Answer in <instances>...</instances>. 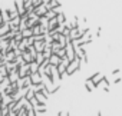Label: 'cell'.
<instances>
[{
    "mask_svg": "<svg viewBox=\"0 0 122 116\" xmlns=\"http://www.w3.org/2000/svg\"><path fill=\"white\" fill-rule=\"evenodd\" d=\"M29 76H30L32 85H40V83L43 82V76H42L39 72H36V73H30Z\"/></svg>",
    "mask_w": 122,
    "mask_h": 116,
    "instance_id": "cell-3",
    "label": "cell"
},
{
    "mask_svg": "<svg viewBox=\"0 0 122 116\" xmlns=\"http://www.w3.org/2000/svg\"><path fill=\"white\" fill-rule=\"evenodd\" d=\"M13 39H15V40H16V42H20V40H22V39H23V36H22V32H20V30H17V32H16V34H15V37H13Z\"/></svg>",
    "mask_w": 122,
    "mask_h": 116,
    "instance_id": "cell-24",
    "label": "cell"
},
{
    "mask_svg": "<svg viewBox=\"0 0 122 116\" xmlns=\"http://www.w3.org/2000/svg\"><path fill=\"white\" fill-rule=\"evenodd\" d=\"M35 97L37 99V102H39V103H42V105H46V100H47V97H46V96H45V95H43L40 90H36V92H35Z\"/></svg>",
    "mask_w": 122,
    "mask_h": 116,
    "instance_id": "cell-8",
    "label": "cell"
},
{
    "mask_svg": "<svg viewBox=\"0 0 122 116\" xmlns=\"http://www.w3.org/2000/svg\"><path fill=\"white\" fill-rule=\"evenodd\" d=\"M65 52H66V59L69 60V62H72L75 57H76V53H75V47H73V44H72V42L71 43H68L66 46H65Z\"/></svg>",
    "mask_w": 122,
    "mask_h": 116,
    "instance_id": "cell-1",
    "label": "cell"
},
{
    "mask_svg": "<svg viewBox=\"0 0 122 116\" xmlns=\"http://www.w3.org/2000/svg\"><path fill=\"white\" fill-rule=\"evenodd\" d=\"M0 14H2V19H3V22H9L10 20V16H9V10L6 9V10H0Z\"/></svg>",
    "mask_w": 122,
    "mask_h": 116,
    "instance_id": "cell-15",
    "label": "cell"
},
{
    "mask_svg": "<svg viewBox=\"0 0 122 116\" xmlns=\"http://www.w3.org/2000/svg\"><path fill=\"white\" fill-rule=\"evenodd\" d=\"M37 70H39V65H37L35 60L30 62V63H29V72H30V73H36Z\"/></svg>",
    "mask_w": 122,
    "mask_h": 116,
    "instance_id": "cell-13",
    "label": "cell"
},
{
    "mask_svg": "<svg viewBox=\"0 0 122 116\" xmlns=\"http://www.w3.org/2000/svg\"><path fill=\"white\" fill-rule=\"evenodd\" d=\"M45 16H46L47 19H53V17H56V13L50 9V10H47V12H46V14H45Z\"/></svg>",
    "mask_w": 122,
    "mask_h": 116,
    "instance_id": "cell-21",
    "label": "cell"
},
{
    "mask_svg": "<svg viewBox=\"0 0 122 116\" xmlns=\"http://www.w3.org/2000/svg\"><path fill=\"white\" fill-rule=\"evenodd\" d=\"M29 102H30V103H32V105H33V107H35V106H36V105H37V103H39V102H37V99H36V97H35V96H33V97H32V99H30V100H29Z\"/></svg>",
    "mask_w": 122,
    "mask_h": 116,
    "instance_id": "cell-26",
    "label": "cell"
},
{
    "mask_svg": "<svg viewBox=\"0 0 122 116\" xmlns=\"http://www.w3.org/2000/svg\"><path fill=\"white\" fill-rule=\"evenodd\" d=\"M50 76H52V79H53L55 82L60 79V75H59V72H57V68H56L55 65H50Z\"/></svg>",
    "mask_w": 122,
    "mask_h": 116,
    "instance_id": "cell-7",
    "label": "cell"
},
{
    "mask_svg": "<svg viewBox=\"0 0 122 116\" xmlns=\"http://www.w3.org/2000/svg\"><path fill=\"white\" fill-rule=\"evenodd\" d=\"M0 75H2V76H7V75H9V72H7V69H6L5 65L0 66Z\"/></svg>",
    "mask_w": 122,
    "mask_h": 116,
    "instance_id": "cell-22",
    "label": "cell"
},
{
    "mask_svg": "<svg viewBox=\"0 0 122 116\" xmlns=\"http://www.w3.org/2000/svg\"><path fill=\"white\" fill-rule=\"evenodd\" d=\"M33 96H35V90H33L32 87H29L27 92H26V95H25V99H26V100H30Z\"/></svg>",
    "mask_w": 122,
    "mask_h": 116,
    "instance_id": "cell-18",
    "label": "cell"
},
{
    "mask_svg": "<svg viewBox=\"0 0 122 116\" xmlns=\"http://www.w3.org/2000/svg\"><path fill=\"white\" fill-rule=\"evenodd\" d=\"M22 36H23V37H30V36H33L32 29H30V27H26L25 30H22Z\"/></svg>",
    "mask_w": 122,
    "mask_h": 116,
    "instance_id": "cell-17",
    "label": "cell"
},
{
    "mask_svg": "<svg viewBox=\"0 0 122 116\" xmlns=\"http://www.w3.org/2000/svg\"><path fill=\"white\" fill-rule=\"evenodd\" d=\"M33 12H35V14H36V16H39V17H40V16H45V14H46L47 9H46V6H45L43 3H40L39 6H36V7L33 9Z\"/></svg>",
    "mask_w": 122,
    "mask_h": 116,
    "instance_id": "cell-4",
    "label": "cell"
},
{
    "mask_svg": "<svg viewBox=\"0 0 122 116\" xmlns=\"http://www.w3.org/2000/svg\"><path fill=\"white\" fill-rule=\"evenodd\" d=\"M43 60H45V56H43V53H42V52H37V53H36V57H35V62H36L37 65H40Z\"/></svg>",
    "mask_w": 122,
    "mask_h": 116,
    "instance_id": "cell-16",
    "label": "cell"
},
{
    "mask_svg": "<svg viewBox=\"0 0 122 116\" xmlns=\"http://www.w3.org/2000/svg\"><path fill=\"white\" fill-rule=\"evenodd\" d=\"M0 112H2V116H6V115H9V106H2V109H0Z\"/></svg>",
    "mask_w": 122,
    "mask_h": 116,
    "instance_id": "cell-23",
    "label": "cell"
},
{
    "mask_svg": "<svg viewBox=\"0 0 122 116\" xmlns=\"http://www.w3.org/2000/svg\"><path fill=\"white\" fill-rule=\"evenodd\" d=\"M102 76H103V75H102L101 72H98V73H95V75H92V76H91L89 79H91V80H92V82L95 83V86L98 87V86L101 85V82H102Z\"/></svg>",
    "mask_w": 122,
    "mask_h": 116,
    "instance_id": "cell-6",
    "label": "cell"
},
{
    "mask_svg": "<svg viewBox=\"0 0 122 116\" xmlns=\"http://www.w3.org/2000/svg\"><path fill=\"white\" fill-rule=\"evenodd\" d=\"M42 3V0H32V5H33V7H36V6H39Z\"/></svg>",
    "mask_w": 122,
    "mask_h": 116,
    "instance_id": "cell-27",
    "label": "cell"
},
{
    "mask_svg": "<svg viewBox=\"0 0 122 116\" xmlns=\"http://www.w3.org/2000/svg\"><path fill=\"white\" fill-rule=\"evenodd\" d=\"M32 46L35 47V50H36V52H43V49H45L46 43H45V40H35Z\"/></svg>",
    "mask_w": 122,
    "mask_h": 116,
    "instance_id": "cell-5",
    "label": "cell"
},
{
    "mask_svg": "<svg viewBox=\"0 0 122 116\" xmlns=\"http://www.w3.org/2000/svg\"><path fill=\"white\" fill-rule=\"evenodd\" d=\"M22 3H23V7H25V9H29L30 6H33V5H32V0H23Z\"/></svg>",
    "mask_w": 122,
    "mask_h": 116,
    "instance_id": "cell-25",
    "label": "cell"
},
{
    "mask_svg": "<svg viewBox=\"0 0 122 116\" xmlns=\"http://www.w3.org/2000/svg\"><path fill=\"white\" fill-rule=\"evenodd\" d=\"M3 23H5V22H3V19H2V14H0V26H2Z\"/></svg>",
    "mask_w": 122,
    "mask_h": 116,
    "instance_id": "cell-30",
    "label": "cell"
},
{
    "mask_svg": "<svg viewBox=\"0 0 122 116\" xmlns=\"http://www.w3.org/2000/svg\"><path fill=\"white\" fill-rule=\"evenodd\" d=\"M49 2H50V0H42V3H43V5H47Z\"/></svg>",
    "mask_w": 122,
    "mask_h": 116,
    "instance_id": "cell-29",
    "label": "cell"
},
{
    "mask_svg": "<svg viewBox=\"0 0 122 116\" xmlns=\"http://www.w3.org/2000/svg\"><path fill=\"white\" fill-rule=\"evenodd\" d=\"M113 75H116V73H119V69H113V72H112Z\"/></svg>",
    "mask_w": 122,
    "mask_h": 116,
    "instance_id": "cell-28",
    "label": "cell"
},
{
    "mask_svg": "<svg viewBox=\"0 0 122 116\" xmlns=\"http://www.w3.org/2000/svg\"><path fill=\"white\" fill-rule=\"evenodd\" d=\"M60 62H62V59H60V57H59L56 53H52V56L49 57V63H50V65H55V66H57Z\"/></svg>",
    "mask_w": 122,
    "mask_h": 116,
    "instance_id": "cell-10",
    "label": "cell"
},
{
    "mask_svg": "<svg viewBox=\"0 0 122 116\" xmlns=\"http://www.w3.org/2000/svg\"><path fill=\"white\" fill-rule=\"evenodd\" d=\"M17 73H19V77H25L27 75H30L29 72V63H23L17 68Z\"/></svg>",
    "mask_w": 122,
    "mask_h": 116,
    "instance_id": "cell-2",
    "label": "cell"
},
{
    "mask_svg": "<svg viewBox=\"0 0 122 116\" xmlns=\"http://www.w3.org/2000/svg\"><path fill=\"white\" fill-rule=\"evenodd\" d=\"M57 26H59V23H57V19H56V17L47 20V32H49V30H55Z\"/></svg>",
    "mask_w": 122,
    "mask_h": 116,
    "instance_id": "cell-9",
    "label": "cell"
},
{
    "mask_svg": "<svg viewBox=\"0 0 122 116\" xmlns=\"http://www.w3.org/2000/svg\"><path fill=\"white\" fill-rule=\"evenodd\" d=\"M56 54L60 57V59H66V52H65V47H62V49H59L57 52H56Z\"/></svg>",
    "mask_w": 122,
    "mask_h": 116,
    "instance_id": "cell-19",
    "label": "cell"
},
{
    "mask_svg": "<svg viewBox=\"0 0 122 116\" xmlns=\"http://www.w3.org/2000/svg\"><path fill=\"white\" fill-rule=\"evenodd\" d=\"M56 19H57V23H59V24H63V23L66 22V16H65L63 12L57 13V14H56Z\"/></svg>",
    "mask_w": 122,
    "mask_h": 116,
    "instance_id": "cell-14",
    "label": "cell"
},
{
    "mask_svg": "<svg viewBox=\"0 0 122 116\" xmlns=\"http://www.w3.org/2000/svg\"><path fill=\"white\" fill-rule=\"evenodd\" d=\"M57 42L60 43V47H65V46H66V37H65L63 34H60V36H59Z\"/></svg>",
    "mask_w": 122,
    "mask_h": 116,
    "instance_id": "cell-20",
    "label": "cell"
},
{
    "mask_svg": "<svg viewBox=\"0 0 122 116\" xmlns=\"http://www.w3.org/2000/svg\"><path fill=\"white\" fill-rule=\"evenodd\" d=\"M0 109H2V102H0Z\"/></svg>",
    "mask_w": 122,
    "mask_h": 116,
    "instance_id": "cell-32",
    "label": "cell"
},
{
    "mask_svg": "<svg viewBox=\"0 0 122 116\" xmlns=\"http://www.w3.org/2000/svg\"><path fill=\"white\" fill-rule=\"evenodd\" d=\"M0 56H3V54H2V53H0Z\"/></svg>",
    "mask_w": 122,
    "mask_h": 116,
    "instance_id": "cell-33",
    "label": "cell"
},
{
    "mask_svg": "<svg viewBox=\"0 0 122 116\" xmlns=\"http://www.w3.org/2000/svg\"><path fill=\"white\" fill-rule=\"evenodd\" d=\"M93 116H99V113H96V115H93Z\"/></svg>",
    "mask_w": 122,
    "mask_h": 116,
    "instance_id": "cell-31",
    "label": "cell"
},
{
    "mask_svg": "<svg viewBox=\"0 0 122 116\" xmlns=\"http://www.w3.org/2000/svg\"><path fill=\"white\" fill-rule=\"evenodd\" d=\"M22 59H23V62H25V63H30V62H33V60H35L33 57H32V54H30L27 50H25V52L22 53Z\"/></svg>",
    "mask_w": 122,
    "mask_h": 116,
    "instance_id": "cell-11",
    "label": "cell"
},
{
    "mask_svg": "<svg viewBox=\"0 0 122 116\" xmlns=\"http://www.w3.org/2000/svg\"><path fill=\"white\" fill-rule=\"evenodd\" d=\"M0 10H2V7H0Z\"/></svg>",
    "mask_w": 122,
    "mask_h": 116,
    "instance_id": "cell-34",
    "label": "cell"
},
{
    "mask_svg": "<svg viewBox=\"0 0 122 116\" xmlns=\"http://www.w3.org/2000/svg\"><path fill=\"white\" fill-rule=\"evenodd\" d=\"M85 87H86V90H88V92H92V90H95V89H96L95 83H93L89 77H88V79H86V82H85Z\"/></svg>",
    "mask_w": 122,
    "mask_h": 116,
    "instance_id": "cell-12",
    "label": "cell"
}]
</instances>
